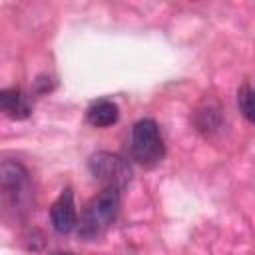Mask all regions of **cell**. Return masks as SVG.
I'll return each instance as SVG.
<instances>
[{
  "instance_id": "obj_1",
  "label": "cell",
  "mask_w": 255,
  "mask_h": 255,
  "mask_svg": "<svg viewBox=\"0 0 255 255\" xmlns=\"http://www.w3.org/2000/svg\"><path fill=\"white\" fill-rule=\"evenodd\" d=\"M118 211H120V189L104 187L84 207L78 223V235L84 241L98 239L114 225Z\"/></svg>"
},
{
  "instance_id": "obj_2",
  "label": "cell",
  "mask_w": 255,
  "mask_h": 255,
  "mask_svg": "<svg viewBox=\"0 0 255 255\" xmlns=\"http://www.w3.org/2000/svg\"><path fill=\"white\" fill-rule=\"evenodd\" d=\"M165 153L157 124L153 120H139L131 128V155L141 165H153L161 161Z\"/></svg>"
},
{
  "instance_id": "obj_3",
  "label": "cell",
  "mask_w": 255,
  "mask_h": 255,
  "mask_svg": "<svg viewBox=\"0 0 255 255\" xmlns=\"http://www.w3.org/2000/svg\"><path fill=\"white\" fill-rule=\"evenodd\" d=\"M88 167L92 171V175L106 183V187H116L122 189L129 183L131 179V165L128 163L126 157L118 155V153H110V151H98L90 157Z\"/></svg>"
},
{
  "instance_id": "obj_4",
  "label": "cell",
  "mask_w": 255,
  "mask_h": 255,
  "mask_svg": "<svg viewBox=\"0 0 255 255\" xmlns=\"http://www.w3.org/2000/svg\"><path fill=\"white\" fill-rule=\"evenodd\" d=\"M0 179H2V191L4 197L10 199L14 205H20L26 199L28 193V173L18 161H2L0 167Z\"/></svg>"
},
{
  "instance_id": "obj_5",
  "label": "cell",
  "mask_w": 255,
  "mask_h": 255,
  "mask_svg": "<svg viewBox=\"0 0 255 255\" xmlns=\"http://www.w3.org/2000/svg\"><path fill=\"white\" fill-rule=\"evenodd\" d=\"M50 219H52V227L58 233H70L74 227H78L74 193H72L70 187H66L60 193V197L52 203V207H50Z\"/></svg>"
},
{
  "instance_id": "obj_6",
  "label": "cell",
  "mask_w": 255,
  "mask_h": 255,
  "mask_svg": "<svg viewBox=\"0 0 255 255\" xmlns=\"http://www.w3.org/2000/svg\"><path fill=\"white\" fill-rule=\"evenodd\" d=\"M0 106L6 112V116H10L12 120H24L30 116L32 108L28 98L18 90V88H10V90H2L0 92Z\"/></svg>"
},
{
  "instance_id": "obj_7",
  "label": "cell",
  "mask_w": 255,
  "mask_h": 255,
  "mask_svg": "<svg viewBox=\"0 0 255 255\" xmlns=\"http://www.w3.org/2000/svg\"><path fill=\"white\" fill-rule=\"evenodd\" d=\"M118 116H120V110H118V106L114 102L100 100V102H96V104H92L88 108L86 120L94 128H108V126L118 122Z\"/></svg>"
},
{
  "instance_id": "obj_8",
  "label": "cell",
  "mask_w": 255,
  "mask_h": 255,
  "mask_svg": "<svg viewBox=\"0 0 255 255\" xmlns=\"http://www.w3.org/2000/svg\"><path fill=\"white\" fill-rule=\"evenodd\" d=\"M237 106H239L241 114L251 124H255V86L243 84L239 88V92H237Z\"/></svg>"
},
{
  "instance_id": "obj_9",
  "label": "cell",
  "mask_w": 255,
  "mask_h": 255,
  "mask_svg": "<svg viewBox=\"0 0 255 255\" xmlns=\"http://www.w3.org/2000/svg\"><path fill=\"white\" fill-rule=\"evenodd\" d=\"M56 255H74V253H56Z\"/></svg>"
}]
</instances>
